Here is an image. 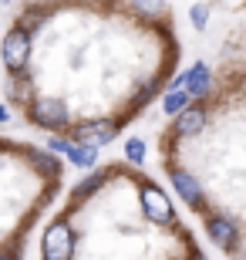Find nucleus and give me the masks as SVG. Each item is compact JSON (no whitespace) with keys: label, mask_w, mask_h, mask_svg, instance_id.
Returning a JSON list of instances; mask_svg holds the SVG:
<instances>
[{"label":"nucleus","mask_w":246,"mask_h":260,"mask_svg":"<svg viewBox=\"0 0 246 260\" xmlns=\"http://www.w3.org/2000/svg\"><path fill=\"white\" fill-rule=\"evenodd\" d=\"M24 115L30 118V125L44 128L48 135H64L67 128L75 125L71 122V112H67V105L61 98H30Z\"/></svg>","instance_id":"1"},{"label":"nucleus","mask_w":246,"mask_h":260,"mask_svg":"<svg viewBox=\"0 0 246 260\" xmlns=\"http://www.w3.org/2000/svg\"><path fill=\"white\" fill-rule=\"evenodd\" d=\"M41 257L44 260H71L75 257V230H71V216L61 213L54 216L44 237H41Z\"/></svg>","instance_id":"2"},{"label":"nucleus","mask_w":246,"mask_h":260,"mask_svg":"<svg viewBox=\"0 0 246 260\" xmlns=\"http://www.w3.org/2000/svg\"><path fill=\"white\" fill-rule=\"evenodd\" d=\"M30 41L34 38H30L27 30H20L17 24L4 34V41H0V61L7 68V75H24V68L30 61V51H34Z\"/></svg>","instance_id":"3"},{"label":"nucleus","mask_w":246,"mask_h":260,"mask_svg":"<svg viewBox=\"0 0 246 260\" xmlns=\"http://www.w3.org/2000/svg\"><path fill=\"white\" fill-rule=\"evenodd\" d=\"M125 122H108V118H98V122H81V125H71L67 128V139L78 145H91V149H101V145H108L118 135V128H122Z\"/></svg>","instance_id":"4"},{"label":"nucleus","mask_w":246,"mask_h":260,"mask_svg":"<svg viewBox=\"0 0 246 260\" xmlns=\"http://www.w3.org/2000/svg\"><path fill=\"white\" fill-rule=\"evenodd\" d=\"M165 169H169V183L175 186V193H179L182 203H189L196 213H209L206 210V193H202V186H199V179L189 173V169H182L179 162H165Z\"/></svg>","instance_id":"5"},{"label":"nucleus","mask_w":246,"mask_h":260,"mask_svg":"<svg viewBox=\"0 0 246 260\" xmlns=\"http://www.w3.org/2000/svg\"><path fill=\"white\" fill-rule=\"evenodd\" d=\"M142 213L149 223L175 226V210H172L169 196L162 193V186H155V183H142Z\"/></svg>","instance_id":"6"},{"label":"nucleus","mask_w":246,"mask_h":260,"mask_svg":"<svg viewBox=\"0 0 246 260\" xmlns=\"http://www.w3.org/2000/svg\"><path fill=\"white\" fill-rule=\"evenodd\" d=\"M206 233L223 253H236L239 237H243V230L229 216H223V213H206Z\"/></svg>","instance_id":"7"},{"label":"nucleus","mask_w":246,"mask_h":260,"mask_svg":"<svg viewBox=\"0 0 246 260\" xmlns=\"http://www.w3.org/2000/svg\"><path fill=\"white\" fill-rule=\"evenodd\" d=\"M209 122V108L206 102H192L189 108H182L179 115L172 118V128H169V139H192L206 128Z\"/></svg>","instance_id":"8"},{"label":"nucleus","mask_w":246,"mask_h":260,"mask_svg":"<svg viewBox=\"0 0 246 260\" xmlns=\"http://www.w3.org/2000/svg\"><path fill=\"white\" fill-rule=\"evenodd\" d=\"M169 88H186L192 102H202V98L209 95V88H213V71H209V64L196 61V64L186 68L179 78H172V85H169Z\"/></svg>","instance_id":"9"},{"label":"nucleus","mask_w":246,"mask_h":260,"mask_svg":"<svg viewBox=\"0 0 246 260\" xmlns=\"http://www.w3.org/2000/svg\"><path fill=\"white\" fill-rule=\"evenodd\" d=\"M27 162L30 169L41 176V179H61V173H64V162H61V155H54L51 149H30L27 145Z\"/></svg>","instance_id":"10"},{"label":"nucleus","mask_w":246,"mask_h":260,"mask_svg":"<svg viewBox=\"0 0 246 260\" xmlns=\"http://www.w3.org/2000/svg\"><path fill=\"white\" fill-rule=\"evenodd\" d=\"M104 183H108V169H95L91 176H85V179H81V183L71 189V206H81V203H88Z\"/></svg>","instance_id":"11"},{"label":"nucleus","mask_w":246,"mask_h":260,"mask_svg":"<svg viewBox=\"0 0 246 260\" xmlns=\"http://www.w3.org/2000/svg\"><path fill=\"white\" fill-rule=\"evenodd\" d=\"M71 166H78V169H95L98 166V149H91V145H78V142H71V149H67V155H64Z\"/></svg>","instance_id":"12"},{"label":"nucleus","mask_w":246,"mask_h":260,"mask_svg":"<svg viewBox=\"0 0 246 260\" xmlns=\"http://www.w3.org/2000/svg\"><path fill=\"white\" fill-rule=\"evenodd\" d=\"M192 105V98H189V91H186V88H169V91H165V95H162V112H165V115H179L182 108H189Z\"/></svg>","instance_id":"13"},{"label":"nucleus","mask_w":246,"mask_h":260,"mask_svg":"<svg viewBox=\"0 0 246 260\" xmlns=\"http://www.w3.org/2000/svg\"><path fill=\"white\" fill-rule=\"evenodd\" d=\"M125 155H128V162L142 166L145 162V142L142 139H128V142H125Z\"/></svg>","instance_id":"14"},{"label":"nucleus","mask_w":246,"mask_h":260,"mask_svg":"<svg viewBox=\"0 0 246 260\" xmlns=\"http://www.w3.org/2000/svg\"><path fill=\"white\" fill-rule=\"evenodd\" d=\"M132 7H138L149 17H159V14H165V0H132Z\"/></svg>","instance_id":"15"},{"label":"nucleus","mask_w":246,"mask_h":260,"mask_svg":"<svg viewBox=\"0 0 246 260\" xmlns=\"http://www.w3.org/2000/svg\"><path fill=\"white\" fill-rule=\"evenodd\" d=\"M189 20H192V27L202 30L209 24V4H196V7L189 10Z\"/></svg>","instance_id":"16"},{"label":"nucleus","mask_w":246,"mask_h":260,"mask_svg":"<svg viewBox=\"0 0 246 260\" xmlns=\"http://www.w3.org/2000/svg\"><path fill=\"white\" fill-rule=\"evenodd\" d=\"M44 149H51L54 155H67L71 139H67V135H48V145H44Z\"/></svg>","instance_id":"17"},{"label":"nucleus","mask_w":246,"mask_h":260,"mask_svg":"<svg viewBox=\"0 0 246 260\" xmlns=\"http://www.w3.org/2000/svg\"><path fill=\"white\" fill-rule=\"evenodd\" d=\"M0 260H20V243H17L10 253H0Z\"/></svg>","instance_id":"18"},{"label":"nucleus","mask_w":246,"mask_h":260,"mask_svg":"<svg viewBox=\"0 0 246 260\" xmlns=\"http://www.w3.org/2000/svg\"><path fill=\"white\" fill-rule=\"evenodd\" d=\"M7 118H10V108H7V105H0V125H4Z\"/></svg>","instance_id":"19"},{"label":"nucleus","mask_w":246,"mask_h":260,"mask_svg":"<svg viewBox=\"0 0 246 260\" xmlns=\"http://www.w3.org/2000/svg\"><path fill=\"white\" fill-rule=\"evenodd\" d=\"M189 260H206V257H199V253H192V257H189Z\"/></svg>","instance_id":"20"},{"label":"nucleus","mask_w":246,"mask_h":260,"mask_svg":"<svg viewBox=\"0 0 246 260\" xmlns=\"http://www.w3.org/2000/svg\"><path fill=\"white\" fill-rule=\"evenodd\" d=\"M108 4H115V0H108Z\"/></svg>","instance_id":"21"},{"label":"nucleus","mask_w":246,"mask_h":260,"mask_svg":"<svg viewBox=\"0 0 246 260\" xmlns=\"http://www.w3.org/2000/svg\"><path fill=\"white\" fill-rule=\"evenodd\" d=\"M243 260H246V257H243Z\"/></svg>","instance_id":"22"}]
</instances>
